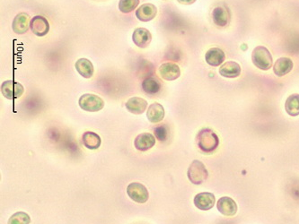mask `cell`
I'll return each mask as SVG.
<instances>
[{
    "instance_id": "cell-1",
    "label": "cell",
    "mask_w": 299,
    "mask_h": 224,
    "mask_svg": "<svg viewBox=\"0 0 299 224\" xmlns=\"http://www.w3.org/2000/svg\"><path fill=\"white\" fill-rule=\"evenodd\" d=\"M197 145L204 154H212L219 145V136L210 128H202L196 136Z\"/></svg>"
},
{
    "instance_id": "cell-2",
    "label": "cell",
    "mask_w": 299,
    "mask_h": 224,
    "mask_svg": "<svg viewBox=\"0 0 299 224\" xmlns=\"http://www.w3.org/2000/svg\"><path fill=\"white\" fill-rule=\"evenodd\" d=\"M252 60L256 67L261 70L267 71L273 66V57L269 49L263 46H258L252 53Z\"/></svg>"
},
{
    "instance_id": "cell-3",
    "label": "cell",
    "mask_w": 299,
    "mask_h": 224,
    "mask_svg": "<svg viewBox=\"0 0 299 224\" xmlns=\"http://www.w3.org/2000/svg\"><path fill=\"white\" fill-rule=\"evenodd\" d=\"M187 176L192 184L201 185L208 179L209 172L201 161L195 160L188 169Z\"/></svg>"
},
{
    "instance_id": "cell-4",
    "label": "cell",
    "mask_w": 299,
    "mask_h": 224,
    "mask_svg": "<svg viewBox=\"0 0 299 224\" xmlns=\"http://www.w3.org/2000/svg\"><path fill=\"white\" fill-rule=\"evenodd\" d=\"M79 107L87 112H97L103 110L104 101L101 97L92 93H85L79 98Z\"/></svg>"
},
{
    "instance_id": "cell-5",
    "label": "cell",
    "mask_w": 299,
    "mask_h": 224,
    "mask_svg": "<svg viewBox=\"0 0 299 224\" xmlns=\"http://www.w3.org/2000/svg\"><path fill=\"white\" fill-rule=\"evenodd\" d=\"M127 195L132 201L139 204H145L148 202L149 198L148 189L139 182L130 183L127 187Z\"/></svg>"
},
{
    "instance_id": "cell-6",
    "label": "cell",
    "mask_w": 299,
    "mask_h": 224,
    "mask_svg": "<svg viewBox=\"0 0 299 224\" xmlns=\"http://www.w3.org/2000/svg\"><path fill=\"white\" fill-rule=\"evenodd\" d=\"M1 92L7 100H15L22 96L24 88L20 83L13 80H7L1 84Z\"/></svg>"
},
{
    "instance_id": "cell-7",
    "label": "cell",
    "mask_w": 299,
    "mask_h": 224,
    "mask_svg": "<svg viewBox=\"0 0 299 224\" xmlns=\"http://www.w3.org/2000/svg\"><path fill=\"white\" fill-rule=\"evenodd\" d=\"M158 73L161 77L165 81H174L180 77L181 69L177 64L166 62L159 66Z\"/></svg>"
},
{
    "instance_id": "cell-8",
    "label": "cell",
    "mask_w": 299,
    "mask_h": 224,
    "mask_svg": "<svg viewBox=\"0 0 299 224\" xmlns=\"http://www.w3.org/2000/svg\"><path fill=\"white\" fill-rule=\"evenodd\" d=\"M30 29L34 35L43 37L49 33V23L48 20L43 16L36 15L31 20Z\"/></svg>"
},
{
    "instance_id": "cell-9",
    "label": "cell",
    "mask_w": 299,
    "mask_h": 224,
    "mask_svg": "<svg viewBox=\"0 0 299 224\" xmlns=\"http://www.w3.org/2000/svg\"><path fill=\"white\" fill-rule=\"evenodd\" d=\"M195 207L201 211H209L214 207L216 198L214 195L209 192L198 194L194 198Z\"/></svg>"
},
{
    "instance_id": "cell-10",
    "label": "cell",
    "mask_w": 299,
    "mask_h": 224,
    "mask_svg": "<svg viewBox=\"0 0 299 224\" xmlns=\"http://www.w3.org/2000/svg\"><path fill=\"white\" fill-rule=\"evenodd\" d=\"M132 40L140 48H148L152 41V34L146 28H137L132 34Z\"/></svg>"
},
{
    "instance_id": "cell-11",
    "label": "cell",
    "mask_w": 299,
    "mask_h": 224,
    "mask_svg": "<svg viewBox=\"0 0 299 224\" xmlns=\"http://www.w3.org/2000/svg\"><path fill=\"white\" fill-rule=\"evenodd\" d=\"M156 145V136L150 133H142L135 138L134 146L140 152H146Z\"/></svg>"
},
{
    "instance_id": "cell-12",
    "label": "cell",
    "mask_w": 299,
    "mask_h": 224,
    "mask_svg": "<svg viewBox=\"0 0 299 224\" xmlns=\"http://www.w3.org/2000/svg\"><path fill=\"white\" fill-rule=\"evenodd\" d=\"M217 207L220 214L228 217L236 216L237 213V203L234 199L228 197L220 198L217 204Z\"/></svg>"
},
{
    "instance_id": "cell-13",
    "label": "cell",
    "mask_w": 299,
    "mask_h": 224,
    "mask_svg": "<svg viewBox=\"0 0 299 224\" xmlns=\"http://www.w3.org/2000/svg\"><path fill=\"white\" fill-rule=\"evenodd\" d=\"M127 110L135 115L143 114L148 108V101L140 97H132L125 104Z\"/></svg>"
},
{
    "instance_id": "cell-14",
    "label": "cell",
    "mask_w": 299,
    "mask_h": 224,
    "mask_svg": "<svg viewBox=\"0 0 299 224\" xmlns=\"http://www.w3.org/2000/svg\"><path fill=\"white\" fill-rule=\"evenodd\" d=\"M31 19H30L29 14L26 13H18L15 17L13 18L12 23V29L16 34H23L25 33L29 27Z\"/></svg>"
},
{
    "instance_id": "cell-15",
    "label": "cell",
    "mask_w": 299,
    "mask_h": 224,
    "mask_svg": "<svg viewBox=\"0 0 299 224\" xmlns=\"http://www.w3.org/2000/svg\"><path fill=\"white\" fill-rule=\"evenodd\" d=\"M157 14L156 5L150 3L142 4L136 10V16L141 22H150Z\"/></svg>"
},
{
    "instance_id": "cell-16",
    "label": "cell",
    "mask_w": 299,
    "mask_h": 224,
    "mask_svg": "<svg viewBox=\"0 0 299 224\" xmlns=\"http://www.w3.org/2000/svg\"><path fill=\"white\" fill-rule=\"evenodd\" d=\"M230 12L228 7L223 6V5H219L215 7L212 11V19L215 24L218 26L225 27L227 26L228 22L230 21Z\"/></svg>"
},
{
    "instance_id": "cell-17",
    "label": "cell",
    "mask_w": 299,
    "mask_h": 224,
    "mask_svg": "<svg viewBox=\"0 0 299 224\" xmlns=\"http://www.w3.org/2000/svg\"><path fill=\"white\" fill-rule=\"evenodd\" d=\"M219 74L226 78H237L241 74V66L237 62H226L220 66Z\"/></svg>"
},
{
    "instance_id": "cell-18",
    "label": "cell",
    "mask_w": 299,
    "mask_h": 224,
    "mask_svg": "<svg viewBox=\"0 0 299 224\" xmlns=\"http://www.w3.org/2000/svg\"><path fill=\"white\" fill-rule=\"evenodd\" d=\"M226 55L222 49L219 48H212L209 49L205 55V60L210 66H219L223 64Z\"/></svg>"
},
{
    "instance_id": "cell-19",
    "label": "cell",
    "mask_w": 299,
    "mask_h": 224,
    "mask_svg": "<svg viewBox=\"0 0 299 224\" xmlns=\"http://www.w3.org/2000/svg\"><path fill=\"white\" fill-rule=\"evenodd\" d=\"M76 70L85 79H90L94 75V68L92 62L87 58H79L75 64Z\"/></svg>"
},
{
    "instance_id": "cell-20",
    "label": "cell",
    "mask_w": 299,
    "mask_h": 224,
    "mask_svg": "<svg viewBox=\"0 0 299 224\" xmlns=\"http://www.w3.org/2000/svg\"><path fill=\"white\" fill-rule=\"evenodd\" d=\"M293 61L289 57L279 58L273 66L274 74L277 76H284L293 69Z\"/></svg>"
},
{
    "instance_id": "cell-21",
    "label": "cell",
    "mask_w": 299,
    "mask_h": 224,
    "mask_svg": "<svg viewBox=\"0 0 299 224\" xmlns=\"http://www.w3.org/2000/svg\"><path fill=\"white\" fill-rule=\"evenodd\" d=\"M148 119L153 124L159 123L165 118V109L160 103L155 102L148 107Z\"/></svg>"
},
{
    "instance_id": "cell-22",
    "label": "cell",
    "mask_w": 299,
    "mask_h": 224,
    "mask_svg": "<svg viewBox=\"0 0 299 224\" xmlns=\"http://www.w3.org/2000/svg\"><path fill=\"white\" fill-rule=\"evenodd\" d=\"M83 145H85L87 149L97 150L101 146L102 139L96 133L92 131H86L83 134L82 136Z\"/></svg>"
},
{
    "instance_id": "cell-23",
    "label": "cell",
    "mask_w": 299,
    "mask_h": 224,
    "mask_svg": "<svg viewBox=\"0 0 299 224\" xmlns=\"http://www.w3.org/2000/svg\"><path fill=\"white\" fill-rule=\"evenodd\" d=\"M287 113L291 117H297L299 115V94H292L287 99L285 103Z\"/></svg>"
},
{
    "instance_id": "cell-24",
    "label": "cell",
    "mask_w": 299,
    "mask_h": 224,
    "mask_svg": "<svg viewBox=\"0 0 299 224\" xmlns=\"http://www.w3.org/2000/svg\"><path fill=\"white\" fill-rule=\"evenodd\" d=\"M142 89L144 92L149 95H154L161 90L160 82L155 77H148L142 82Z\"/></svg>"
},
{
    "instance_id": "cell-25",
    "label": "cell",
    "mask_w": 299,
    "mask_h": 224,
    "mask_svg": "<svg viewBox=\"0 0 299 224\" xmlns=\"http://www.w3.org/2000/svg\"><path fill=\"white\" fill-rule=\"evenodd\" d=\"M139 0H120L119 10L123 13H131L139 6Z\"/></svg>"
},
{
    "instance_id": "cell-26",
    "label": "cell",
    "mask_w": 299,
    "mask_h": 224,
    "mask_svg": "<svg viewBox=\"0 0 299 224\" xmlns=\"http://www.w3.org/2000/svg\"><path fill=\"white\" fill-rule=\"evenodd\" d=\"M31 218L24 212H17L9 218L7 224H30Z\"/></svg>"
},
{
    "instance_id": "cell-27",
    "label": "cell",
    "mask_w": 299,
    "mask_h": 224,
    "mask_svg": "<svg viewBox=\"0 0 299 224\" xmlns=\"http://www.w3.org/2000/svg\"><path fill=\"white\" fill-rule=\"evenodd\" d=\"M155 136H156V139H158L161 142L166 140L167 137H168V128H167V127L165 125L156 127L155 128Z\"/></svg>"
},
{
    "instance_id": "cell-28",
    "label": "cell",
    "mask_w": 299,
    "mask_h": 224,
    "mask_svg": "<svg viewBox=\"0 0 299 224\" xmlns=\"http://www.w3.org/2000/svg\"><path fill=\"white\" fill-rule=\"evenodd\" d=\"M180 4H185V5H190L192 4L196 0H177Z\"/></svg>"
}]
</instances>
